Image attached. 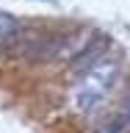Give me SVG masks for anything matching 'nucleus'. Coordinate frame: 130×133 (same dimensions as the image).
Returning a JSON list of instances; mask_svg holds the SVG:
<instances>
[{
	"instance_id": "1",
	"label": "nucleus",
	"mask_w": 130,
	"mask_h": 133,
	"mask_svg": "<svg viewBox=\"0 0 130 133\" xmlns=\"http://www.w3.org/2000/svg\"><path fill=\"white\" fill-rule=\"evenodd\" d=\"M116 72H119L116 61H105V58H100L91 69H86L80 86H78V105H80V108L97 105L100 100L105 97V91L111 89Z\"/></svg>"
},
{
	"instance_id": "2",
	"label": "nucleus",
	"mask_w": 130,
	"mask_h": 133,
	"mask_svg": "<svg viewBox=\"0 0 130 133\" xmlns=\"http://www.w3.org/2000/svg\"><path fill=\"white\" fill-rule=\"evenodd\" d=\"M89 39H91V31H75L72 36H64L61 44H56V53H53V56H56V58H69V61H75L83 50L89 47Z\"/></svg>"
},
{
	"instance_id": "3",
	"label": "nucleus",
	"mask_w": 130,
	"mask_h": 133,
	"mask_svg": "<svg viewBox=\"0 0 130 133\" xmlns=\"http://www.w3.org/2000/svg\"><path fill=\"white\" fill-rule=\"evenodd\" d=\"M105 47H108V36H97V39L91 42L89 47L83 50L80 56L75 58L72 64L78 66V69H83V72H86V69H91V66L97 64L100 58H102V53H105Z\"/></svg>"
},
{
	"instance_id": "4",
	"label": "nucleus",
	"mask_w": 130,
	"mask_h": 133,
	"mask_svg": "<svg viewBox=\"0 0 130 133\" xmlns=\"http://www.w3.org/2000/svg\"><path fill=\"white\" fill-rule=\"evenodd\" d=\"M14 31H17V19L11 14H6V11H0V44H3Z\"/></svg>"
},
{
	"instance_id": "5",
	"label": "nucleus",
	"mask_w": 130,
	"mask_h": 133,
	"mask_svg": "<svg viewBox=\"0 0 130 133\" xmlns=\"http://www.w3.org/2000/svg\"><path fill=\"white\" fill-rule=\"evenodd\" d=\"M122 130H125V128H122V122H116V125H114V128H108V130H105V133H122Z\"/></svg>"
},
{
	"instance_id": "6",
	"label": "nucleus",
	"mask_w": 130,
	"mask_h": 133,
	"mask_svg": "<svg viewBox=\"0 0 130 133\" xmlns=\"http://www.w3.org/2000/svg\"><path fill=\"white\" fill-rule=\"evenodd\" d=\"M125 122L130 125V97H127V103H125Z\"/></svg>"
},
{
	"instance_id": "7",
	"label": "nucleus",
	"mask_w": 130,
	"mask_h": 133,
	"mask_svg": "<svg viewBox=\"0 0 130 133\" xmlns=\"http://www.w3.org/2000/svg\"><path fill=\"white\" fill-rule=\"evenodd\" d=\"M47 3H56V0H47Z\"/></svg>"
}]
</instances>
